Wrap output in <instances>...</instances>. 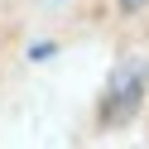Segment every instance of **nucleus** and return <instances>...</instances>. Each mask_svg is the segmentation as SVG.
<instances>
[{"mask_svg":"<svg viewBox=\"0 0 149 149\" xmlns=\"http://www.w3.org/2000/svg\"><path fill=\"white\" fill-rule=\"evenodd\" d=\"M139 5H144V0H125V10H139Z\"/></svg>","mask_w":149,"mask_h":149,"instance_id":"nucleus-1","label":"nucleus"}]
</instances>
